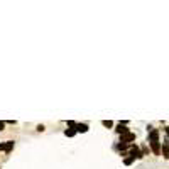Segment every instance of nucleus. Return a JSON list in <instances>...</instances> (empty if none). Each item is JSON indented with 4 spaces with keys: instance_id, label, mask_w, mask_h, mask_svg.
Instances as JSON below:
<instances>
[{
    "instance_id": "6",
    "label": "nucleus",
    "mask_w": 169,
    "mask_h": 169,
    "mask_svg": "<svg viewBox=\"0 0 169 169\" xmlns=\"http://www.w3.org/2000/svg\"><path fill=\"white\" fill-rule=\"evenodd\" d=\"M162 151H164V157H166V159H169V145H168V144H164Z\"/></svg>"
},
{
    "instance_id": "10",
    "label": "nucleus",
    "mask_w": 169,
    "mask_h": 169,
    "mask_svg": "<svg viewBox=\"0 0 169 169\" xmlns=\"http://www.w3.org/2000/svg\"><path fill=\"white\" fill-rule=\"evenodd\" d=\"M4 127H5V122L0 120V130H4Z\"/></svg>"
},
{
    "instance_id": "8",
    "label": "nucleus",
    "mask_w": 169,
    "mask_h": 169,
    "mask_svg": "<svg viewBox=\"0 0 169 169\" xmlns=\"http://www.w3.org/2000/svg\"><path fill=\"white\" fill-rule=\"evenodd\" d=\"M123 162L129 166V164H132V162H134V157H132V156H130V157H125V161H123Z\"/></svg>"
},
{
    "instance_id": "5",
    "label": "nucleus",
    "mask_w": 169,
    "mask_h": 169,
    "mask_svg": "<svg viewBox=\"0 0 169 169\" xmlns=\"http://www.w3.org/2000/svg\"><path fill=\"white\" fill-rule=\"evenodd\" d=\"M76 132H88V125L86 123H76Z\"/></svg>"
},
{
    "instance_id": "2",
    "label": "nucleus",
    "mask_w": 169,
    "mask_h": 169,
    "mask_svg": "<svg viewBox=\"0 0 169 169\" xmlns=\"http://www.w3.org/2000/svg\"><path fill=\"white\" fill-rule=\"evenodd\" d=\"M129 156H132L134 159H140V157H142V152L139 151L137 145H132V147H130V154H129Z\"/></svg>"
},
{
    "instance_id": "9",
    "label": "nucleus",
    "mask_w": 169,
    "mask_h": 169,
    "mask_svg": "<svg viewBox=\"0 0 169 169\" xmlns=\"http://www.w3.org/2000/svg\"><path fill=\"white\" fill-rule=\"evenodd\" d=\"M103 125H105V127H108V129H110V127L113 125V122H112V120H103Z\"/></svg>"
},
{
    "instance_id": "3",
    "label": "nucleus",
    "mask_w": 169,
    "mask_h": 169,
    "mask_svg": "<svg viewBox=\"0 0 169 169\" xmlns=\"http://www.w3.org/2000/svg\"><path fill=\"white\" fill-rule=\"evenodd\" d=\"M12 147H14V142H12V140H9V142H5V144H0V151H5V152H10Z\"/></svg>"
},
{
    "instance_id": "4",
    "label": "nucleus",
    "mask_w": 169,
    "mask_h": 169,
    "mask_svg": "<svg viewBox=\"0 0 169 169\" xmlns=\"http://www.w3.org/2000/svg\"><path fill=\"white\" fill-rule=\"evenodd\" d=\"M149 139H151V142H156V140H159V130H151V134H149Z\"/></svg>"
},
{
    "instance_id": "1",
    "label": "nucleus",
    "mask_w": 169,
    "mask_h": 169,
    "mask_svg": "<svg viewBox=\"0 0 169 169\" xmlns=\"http://www.w3.org/2000/svg\"><path fill=\"white\" fill-rule=\"evenodd\" d=\"M132 140H135V134H132V132H129V134H123L122 135V139H120V142L122 144H129V142H132Z\"/></svg>"
},
{
    "instance_id": "7",
    "label": "nucleus",
    "mask_w": 169,
    "mask_h": 169,
    "mask_svg": "<svg viewBox=\"0 0 169 169\" xmlns=\"http://www.w3.org/2000/svg\"><path fill=\"white\" fill-rule=\"evenodd\" d=\"M64 134H66L68 137H73L74 134H76V130H73V129H69V130H66V132H64Z\"/></svg>"
}]
</instances>
